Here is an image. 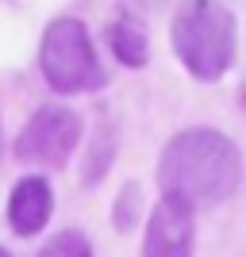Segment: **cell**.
<instances>
[{"label":"cell","instance_id":"ba28073f","mask_svg":"<svg viewBox=\"0 0 246 257\" xmlns=\"http://www.w3.org/2000/svg\"><path fill=\"white\" fill-rule=\"evenodd\" d=\"M108 50L116 54L119 65H127V69H142L150 62V39L142 31V23H135L131 16H119L112 27H108Z\"/></svg>","mask_w":246,"mask_h":257},{"label":"cell","instance_id":"277c9868","mask_svg":"<svg viewBox=\"0 0 246 257\" xmlns=\"http://www.w3.org/2000/svg\"><path fill=\"white\" fill-rule=\"evenodd\" d=\"M77 139H81V119H77L73 107L62 104H46L39 107L23 131L16 135V161L20 165H43V169H62L65 158L73 154Z\"/></svg>","mask_w":246,"mask_h":257},{"label":"cell","instance_id":"9c48e42d","mask_svg":"<svg viewBox=\"0 0 246 257\" xmlns=\"http://www.w3.org/2000/svg\"><path fill=\"white\" fill-rule=\"evenodd\" d=\"M112 219H116L119 234H131V230L139 226V219H142V188L135 181H127L119 188L116 204H112Z\"/></svg>","mask_w":246,"mask_h":257},{"label":"cell","instance_id":"7a4b0ae2","mask_svg":"<svg viewBox=\"0 0 246 257\" xmlns=\"http://www.w3.org/2000/svg\"><path fill=\"white\" fill-rule=\"evenodd\" d=\"M170 43L177 62L193 81L215 85L219 77L235 65L238 54V20L227 4L215 0H193L173 12Z\"/></svg>","mask_w":246,"mask_h":257},{"label":"cell","instance_id":"8fae6325","mask_svg":"<svg viewBox=\"0 0 246 257\" xmlns=\"http://www.w3.org/2000/svg\"><path fill=\"white\" fill-rule=\"evenodd\" d=\"M0 161H4V127H0Z\"/></svg>","mask_w":246,"mask_h":257},{"label":"cell","instance_id":"30bf717a","mask_svg":"<svg viewBox=\"0 0 246 257\" xmlns=\"http://www.w3.org/2000/svg\"><path fill=\"white\" fill-rule=\"evenodd\" d=\"M35 257H97V253H93V242H89L81 230L65 226V230H58V234L46 238V246Z\"/></svg>","mask_w":246,"mask_h":257},{"label":"cell","instance_id":"6da1fadb","mask_svg":"<svg viewBox=\"0 0 246 257\" xmlns=\"http://www.w3.org/2000/svg\"><path fill=\"white\" fill-rule=\"evenodd\" d=\"M242 181L238 146L215 127H185L166 139L158 154L161 196L196 207L223 204Z\"/></svg>","mask_w":246,"mask_h":257},{"label":"cell","instance_id":"4fadbf2b","mask_svg":"<svg viewBox=\"0 0 246 257\" xmlns=\"http://www.w3.org/2000/svg\"><path fill=\"white\" fill-rule=\"evenodd\" d=\"M242 107H246V85H242Z\"/></svg>","mask_w":246,"mask_h":257},{"label":"cell","instance_id":"7c38bea8","mask_svg":"<svg viewBox=\"0 0 246 257\" xmlns=\"http://www.w3.org/2000/svg\"><path fill=\"white\" fill-rule=\"evenodd\" d=\"M0 257H12V249H4V246H0Z\"/></svg>","mask_w":246,"mask_h":257},{"label":"cell","instance_id":"8992f818","mask_svg":"<svg viewBox=\"0 0 246 257\" xmlns=\"http://www.w3.org/2000/svg\"><path fill=\"white\" fill-rule=\"evenodd\" d=\"M54 211V192L46 177H20L8 192V226L16 238H35Z\"/></svg>","mask_w":246,"mask_h":257},{"label":"cell","instance_id":"52a82bcc","mask_svg":"<svg viewBox=\"0 0 246 257\" xmlns=\"http://www.w3.org/2000/svg\"><path fill=\"white\" fill-rule=\"evenodd\" d=\"M116 150H119V127L112 119H100L97 131H93V142H89L85 158H81V181L93 188L108 177V169L116 165Z\"/></svg>","mask_w":246,"mask_h":257},{"label":"cell","instance_id":"5b68a950","mask_svg":"<svg viewBox=\"0 0 246 257\" xmlns=\"http://www.w3.org/2000/svg\"><path fill=\"white\" fill-rule=\"evenodd\" d=\"M196 249V211L181 200L161 196L146 219L142 257H193Z\"/></svg>","mask_w":246,"mask_h":257},{"label":"cell","instance_id":"3957f363","mask_svg":"<svg viewBox=\"0 0 246 257\" xmlns=\"http://www.w3.org/2000/svg\"><path fill=\"white\" fill-rule=\"evenodd\" d=\"M39 73L58 96H81L108 85V73L97 58L93 35L77 16H54L43 27Z\"/></svg>","mask_w":246,"mask_h":257}]
</instances>
